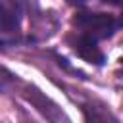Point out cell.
I'll return each instance as SVG.
<instances>
[{
    "label": "cell",
    "mask_w": 123,
    "mask_h": 123,
    "mask_svg": "<svg viewBox=\"0 0 123 123\" xmlns=\"http://www.w3.org/2000/svg\"><path fill=\"white\" fill-rule=\"evenodd\" d=\"M73 25L83 35L94 40H106L123 27V15L115 17L111 13H100V12H79L73 17Z\"/></svg>",
    "instance_id": "cell-1"
},
{
    "label": "cell",
    "mask_w": 123,
    "mask_h": 123,
    "mask_svg": "<svg viewBox=\"0 0 123 123\" xmlns=\"http://www.w3.org/2000/svg\"><path fill=\"white\" fill-rule=\"evenodd\" d=\"M19 94L21 98L31 104L48 123H73L71 117L60 108L58 102H54L50 96H46L37 85H31V83H23L21 88H19Z\"/></svg>",
    "instance_id": "cell-2"
},
{
    "label": "cell",
    "mask_w": 123,
    "mask_h": 123,
    "mask_svg": "<svg viewBox=\"0 0 123 123\" xmlns=\"http://www.w3.org/2000/svg\"><path fill=\"white\" fill-rule=\"evenodd\" d=\"M23 13H25V0H2V17H0L2 48L19 42L17 37H19Z\"/></svg>",
    "instance_id": "cell-3"
},
{
    "label": "cell",
    "mask_w": 123,
    "mask_h": 123,
    "mask_svg": "<svg viewBox=\"0 0 123 123\" xmlns=\"http://www.w3.org/2000/svg\"><path fill=\"white\" fill-rule=\"evenodd\" d=\"M67 42H69V46L73 48V52H75L79 58H83L85 62H88V63H92V65H98V67L104 65L106 56H104V52L100 50L98 40H94V38L79 33L77 37H67Z\"/></svg>",
    "instance_id": "cell-4"
},
{
    "label": "cell",
    "mask_w": 123,
    "mask_h": 123,
    "mask_svg": "<svg viewBox=\"0 0 123 123\" xmlns=\"http://www.w3.org/2000/svg\"><path fill=\"white\" fill-rule=\"evenodd\" d=\"M81 110L85 115V123H119L113 111L98 100H85L81 104Z\"/></svg>",
    "instance_id": "cell-5"
},
{
    "label": "cell",
    "mask_w": 123,
    "mask_h": 123,
    "mask_svg": "<svg viewBox=\"0 0 123 123\" xmlns=\"http://www.w3.org/2000/svg\"><path fill=\"white\" fill-rule=\"evenodd\" d=\"M56 62H58V65H60V67H63L65 71H69V73H73V75H77L79 79H86V75H85V73H83L81 69H77V67H73V65H71V63H69V62H67V60H65L63 56H58V54H56Z\"/></svg>",
    "instance_id": "cell-6"
},
{
    "label": "cell",
    "mask_w": 123,
    "mask_h": 123,
    "mask_svg": "<svg viewBox=\"0 0 123 123\" xmlns=\"http://www.w3.org/2000/svg\"><path fill=\"white\" fill-rule=\"evenodd\" d=\"M106 4H111V6H121L123 8V0H104Z\"/></svg>",
    "instance_id": "cell-7"
},
{
    "label": "cell",
    "mask_w": 123,
    "mask_h": 123,
    "mask_svg": "<svg viewBox=\"0 0 123 123\" xmlns=\"http://www.w3.org/2000/svg\"><path fill=\"white\" fill-rule=\"evenodd\" d=\"M69 4H75V6H83L85 2H88V0H67Z\"/></svg>",
    "instance_id": "cell-8"
},
{
    "label": "cell",
    "mask_w": 123,
    "mask_h": 123,
    "mask_svg": "<svg viewBox=\"0 0 123 123\" xmlns=\"http://www.w3.org/2000/svg\"><path fill=\"white\" fill-rule=\"evenodd\" d=\"M119 63H121V67H123V58H119Z\"/></svg>",
    "instance_id": "cell-9"
}]
</instances>
